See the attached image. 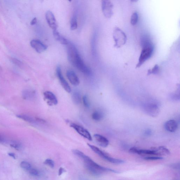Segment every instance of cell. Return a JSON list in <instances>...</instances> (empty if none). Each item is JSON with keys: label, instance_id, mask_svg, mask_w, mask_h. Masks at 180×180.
<instances>
[{"label": "cell", "instance_id": "29", "mask_svg": "<svg viewBox=\"0 0 180 180\" xmlns=\"http://www.w3.org/2000/svg\"><path fill=\"white\" fill-rule=\"evenodd\" d=\"M29 171V172L31 175L34 176H37L39 175V171L37 169L34 168H31Z\"/></svg>", "mask_w": 180, "mask_h": 180}, {"label": "cell", "instance_id": "14", "mask_svg": "<svg viewBox=\"0 0 180 180\" xmlns=\"http://www.w3.org/2000/svg\"><path fill=\"white\" fill-rule=\"evenodd\" d=\"M165 129L168 132H174L176 131L178 127V125L175 120H169L165 122L164 125Z\"/></svg>", "mask_w": 180, "mask_h": 180}, {"label": "cell", "instance_id": "9", "mask_svg": "<svg viewBox=\"0 0 180 180\" xmlns=\"http://www.w3.org/2000/svg\"><path fill=\"white\" fill-rule=\"evenodd\" d=\"M45 18L47 23L53 31L57 30V24L56 19L53 13L51 11H48L45 14Z\"/></svg>", "mask_w": 180, "mask_h": 180}, {"label": "cell", "instance_id": "32", "mask_svg": "<svg viewBox=\"0 0 180 180\" xmlns=\"http://www.w3.org/2000/svg\"><path fill=\"white\" fill-rule=\"evenodd\" d=\"M138 150H139V149L137 148L133 147H132L129 149V153H131V154H137Z\"/></svg>", "mask_w": 180, "mask_h": 180}, {"label": "cell", "instance_id": "31", "mask_svg": "<svg viewBox=\"0 0 180 180\" xmlns=\"http://www.w3.org/2000/svg\"><path fill=\"white\" fill-rule=\"evenodd\" d=\"M144 159L146 160H161L163 158L159 157H145Z\"/></svg>", "mask_w": 180, "mask_h": 180}, {"label": "cell", "instance_id": "17", "mask_svg": "<svg viewBox=\"0 0 180 180\" xmlns=\"http://www.w3.org/2000/svg\"><path fill=\"white\" fill-rule=\"evenodd\" d=\"M53 36L55 39L63 45H67L69 41L67 40L64 37L62 36L57 30L53 31Z\"/></svg>", "mask_w": 180, "mask_h": 180}, {"label": "cell", "instance_id": "2", "mask_svg": "<svg viewBox=\"0 0 180 180\" xmlns=\"http://www.w3.org/2000/svg\"><path fill=\"white\" fill-rule=\"evenodd\" d=\"M72 152L74 154L84 160L85 166L87 170L90 173L95 176H98L102 172L110 171L115 173H119V171L103 167L96 163L90 158L86 155L84 153L77 150H72Z\"/></svg>", "mask_w": 180, "mask_h": 180}, {"label": "cell", "instance_id": "20", "mask_svg": "<svg viewBox=\"0 0 180 180\" xmlns=\"http://www.w3.org/2000/svg\"><path fill=\"white\" fill-rule=\"evenodd\" d=\"M104 117L103 112L100 110H97L93 113L92 118L94 121H99L103 119Z\"/></svg>", "mask_w": 180, "mask_h": 180}, {"label": "cell", "instance_id": "35", "mask_svg": "<svg viewBox=\"0 0 180 180\" xmlns=\"http://www.w3.org/2000/svg\"><path fill=\"white\" fill-rule=\"evenodd\" d=\"M5 141V139L2 135L0 134V143H3Z\"/></svg>", "mask_w": 180, "mask_h": 180}, {"label": "cell", "instance_id": "12", "mask_svg": "<svg viewBox=\"0 0 180 180\" xmlns=\"http://www.w3.org/2000/svg\"><path fill=\"white\" fill-rule=\"evenodd\" d=\"M67 76L71 84L74 86H77L80 84L79 78L73 71L69 70L67 71Z\"/></svg>", "mask_w": 180, "mask_h": 180}, {"label": "cell", "instance_id": "8", "mask_svg": "<svg viewBox=\"0 0 180 180\" xmlns=\"http://www.w3.org/2000/svg\"><path fill=\"white\" fill-rule=\"evenodd\" d=\"M56 74L59 80L60 84L62 85V87L67 92L70 93L71 92V89L70 87L68 84V83L67 82L66 80H65L62 74V71H61V68L60 66H58L56 68Z\"/></svg>", "mask_w": 180, "mask_h": 180}, {"label": "cell", "instance_id": "3", "mask_svg": "<svg viewBox=\"0 0 180 180\" xmlns=\"http://www.w3.org/2000/svg\"><path fill=\"white\" fill-rule=\"evenodd\" d=\"M141 43L142 49L139 57L138 63L136 67V68H139L150 59L154 51V45L150 38L147 36L143 37Z\"/></svg>", "mask_w": 180, "mask_h": 180}, {"label": "cell", "instance_id": "24", "mask_svg": "<svg viewBox=\"0 0 180 180\" xmlns=\"http://www.w3.org/2000/svg\"><path fill=\"white\" fill-rule=\"evenodd\" d=\"M158 64H155L152 68L148 70L147 75H150L151 74H157L159 73L160 68Z\"/></svg>", "mask_w": 180, "mask_h": 180}, {"label": "cell", "instance_id": "4", "mask_svg": "<svg viewBox=\"0 0 180 180\" xmlns=\"http://www.w3.org/2000/svg\"><path fill=\"white\" fill-rule=\"evenodd\" d=\"M113 38L114 41V47L117 48H120L124 45L127 40V36L125 33L118 27L114 29Z\"/></svg>", "mask_w": 180, "mask_h": 180}, {"label": "cell", "instance_id": "18", "mask_svg": "<svg viewBox=\"0 0 180 180\" xmlns=\"http://www.w3.org/2000/svg\"><path fill=\"white\" fill-rule=\"evenodd\" d=\"M151 149L156 151L158 155H169L170 154L169 150L167 148L163 146H161L158 147H153Z\"/></svg>", "mask_w": 180, "mask_h": 180}, {"label": "cell", "instance_id": "5", "mask_svg": "<svg viewBox=\"0 0 180 180\" xmlns=\"http://www.w3.org/2000/svg\"><path fill=\"white\" fill-rule=\"evenodd\" d=\"M101 8L104 16L106 18H110L113 16L114 5L111 1L108 0H102Z\"/></svg>", "mask_w": 180, "mask_h": 180}, {"label": "cell", "instance_id": "7", "mask_svg": "<svg viewBox=\"0 0 180 180\" xmlns=\"http://www.w3.org/2000/svg\"><path fill=\"white\" fill-rule=\"evenodd\" d=\"M144 110L147 114L152 117H155L160 112L158 106L155 104L150 103L147 104L145 107Z\"/></svg>", "mask_w": 180, "mask_h": 180}, {"label": "cell", "instance_id": "36", "mask_svg": "<svg viewBox=\"0 0 180 180\" xmlns=\"http://www.w3.org/2000/svg\"><path fill=\"white\" fill-rule=\"evenodd\" d=\"M8 154L9 156H10V157H12L13 158L16 159V158L15 155V154H13V153H10Z\"/></svg>", "mask_w": 180, "mask_h": 180}, {"label": "cell", "instance_id": "1", "mask_svg": "<svg viewBox=\"0 0 180 180\" xmlns=\"http://www.w3.org/2000/svg\"><path fill=\"white\" fill-rule=\"evenodd\" d=\"M67 45L68 58L71 64L85 74L88 76L91 75V70L82 60L74 45L69 41Z\"/></svg>", "mask_w": 180, "mask_h": 180}, {"label": "cell", "instance_id": "13", "mask_svg": "<svg viewBox=\"0 0 180 180\" xmlns=\"http://www.w3.org/2000/svg\"><path fill=\"white\" fill-rule=\"evenodd\" d=\"M94 137L97 143L101 146L106 147L109 145V141L103 136L96 134H94Z\"/></svg>", "mask_w": 180, "mask_h": 180}, {"label": "cell", "instance_id": "10", "mask_svg": "<svg viewBox=\"0 0 180 180\" xmlns=\"http://www.w3.org/2000/svg\"><path fill=\"white\" fill-rule=\"evenodd\" d=\"M30 44L32 48L39 53L43 52L47 50L48 48L46 45L38 40H32L31 41Z\"/></svg>", "mask_w": 180, "mask_h": 180}, {"label": "cell", "instance_id": "19", "mask_svg": "<svg viewBox=\"0 0 180 180\" xmlns=\"http://www.w3.org/2000/svg\"><path fill=\"white\" fill-rule=\"evenodd\" d=\"M17 117L19 118L20 119L24 120L27 122H29V123H37L36 122H38L37 118H34L33 117L27 115L21 114L17 115Z\"/></svg>", "mask_w": 180, "mask_h": 180}, {"label": "cell", "instance_id": "6", "mask_svg": "<svg viewBox=\"0 0 180 180\" xmlns=\"http://www.w3.org/2000/svg\"><path fill=\"white\" fill-rule=\"evenodd\" d=\"M70 126L82 136L86 138L88 140H92V139L90 133L86 129L76 123H71Z\"/></svg>", "mask_w": 180, "mask_h": 180}, {"label": "cell", "instance_id": "25", "mask_svg": "<svg viewBox=\"0 0 180 180\" xmlns=\"http://www.w3.org/2000/svg\"><path fill=\"white\" fill-rule=\"evenodd\" d=\"M10 146L17 150H20L22 148V144L17 141H12L10 143Z\"/></svg>", "mask_w": 180, "mask_h": 180}, {"label": "cell", "instance_id": "33", "mask_svg": "<svg viewBox=\"0 0 180 180\" xmlns=\"http://www.w3.org/2000/svg\"><path fill=\"white\" fill-rule=\"evenodd\" d=\"M66 172V171L62 167H60V168L59 170V176H61L64 172Z\"/></svg>", "mask_w": 180, "mask_h": 180}, {"label": "cell", "instance_id": "22", "mask_svg": "<svg viewBox=\"0 0 180 180\" xmlns=\"http://www.w3.org/2000/svg\"><path fill=\"white\" fill-rule=\"evenodd\" d=\"M139 18V15L137 12L135 11L132 14L130 17V22L133 26H134L137 23Z\"/></svg>", "mask_w": 180, "mask_h": 180}, {"label": "cell", "instance_id": "11", "mask_svg": "<svg viewBox=\"0 0 180 180\" xmlns=\"http://www.w3.org/2000/svg\"><path fill=\"white\" fill-rule=\"evenodd\" d=\"M45 100L49 105H56L58 103V101L54 94L50 91H46L44 93Z\"/></svg>", "mask_w": 180, "mask_h": 180}, {"label": "cell", "instance_id": "16", "mask_svg": "<svg viewBox=\"0 0 180 180\" xmlns=\"http://www.w3.org/2000/svg\"><path fill=\"white\" fill-rule=\"evenodd\" d=\"M23 97L26 100H33L36 97V93L35 91L31 89H26L22 92Z\"/></svg>", "mask_w": 180, "mask_h": 180}, {"label": "cell", "instance_id": "15", "mask_svg": "<svg viewBox=\"0 0 180 180\" xmlns=\"http://www.w3.org/2000/svg\"><path fill=\"white\" fill-rule=\"evenodd\" d=\"M88 146L92 149L94 152L97 154L98 155H99L101 158H103V159L106 160L107 161H109L108 160H110V157L109 155H108L105 152L102 151V150H100L99 148L94 146V145H90V144H87Z\"/></svg>", "mask_w": 180, "mask_h": 180}, {"label": "cell", "instance_id": "30", "mask_svg": "<svg viewBox=\"0 0 180 180\" xmlns=\"http://www.w3.org/2000/svg\"><path fill=\"white\" fill-rule=\"evenodd\" d=\"M11 60L12 62L14 64H15L17 66H20L22 65L23 64L22 62H21L20 60H18L17 59H15V58H12Z\"/></svg>", "mask_w": 180, "mask_h": 180}, {"label": "cell", "instance_id": "28", "mask_svg": "<svg viewBox=\"0 0 180 180\" xmlns=\"http://www.w3.org/2000/svg\"><path fill=\"white\" fill-rule=\"evenodd\" d=\"M44 164L48 166H49L52 168H53L55 166V163L54 162L50 159H48L45 160L44 162Z\"/></svg>", "mask_w": 180, "mask_h": 180}, {"label": "cell", "instance_id": "21", "mask_svg": "<svg viewBox=\"0 0 180 180\" xmlns=\"http://www.w3.org/2000/svg\"><path fill=\"white\" fill-rule=\"evenodd\" d=\"M72 99L73 102L76 104H78L81 101V95L78 91L73 92L72 95Z\"/></svg>", "mask_w": 180, "mask_h": 180}, {"label": "cell", "instance_id": "27", "mask_svg": "<svg viewBox=\"0 0 180 180\" xmlns=\"http://www.w3.org/2000/svg\"><path fill=\"white\" fill-rule=\"evenodd\" d=\"M83 102L84 106L87 108H88L90 106V101L87 95H85L83 97Z\"/></svg>", "mask_w": 180, "mask_h": 180}, {"label": "cell", "instance_id": "23", "mask_svg": "<svg viewBox=\"0 0 180 180\" xmlns=\"http://www.w3.org/2000/svg\"><path fill=\"white\" fill-rule=\"evenodd\" d=\"M77 27V16L75 15H74L72 17L71 21L70 29L71 30H74Z\"/></svg>", "mask_w": 180, "mask_h": 180}, {"label": "cell", "instance_id": "26", "mask_svg": "<svg viewBox=\"0 0 180 180\" xmlns=\"http://www.w3.org/2000/svg\"><path fill=\"white\" fill-rule=\"evenodd\" d=\"M20 166L22 169L27 170H29L31 168V165L30 163L25 161L22 162L20 163Z\"/></svg>", "mask_w": 180, "mask_h": 180}, {"label": "cell", "instance_id": "34", "mask_svg": "<svg viewBox=\"0 0 180 180\" xmlns=\"http://www.w3.org/2000/svg\"><path fill=\"white\" fill-rule=\"evenodd\" d=\"M37 19L35 17V18H34L33 19V20H31V22L30 24L32 25V26H33V25H34L36 24L37 23Z\"/></svg>", "mask_w": 180, "mask_h": 180}]
</instances>
